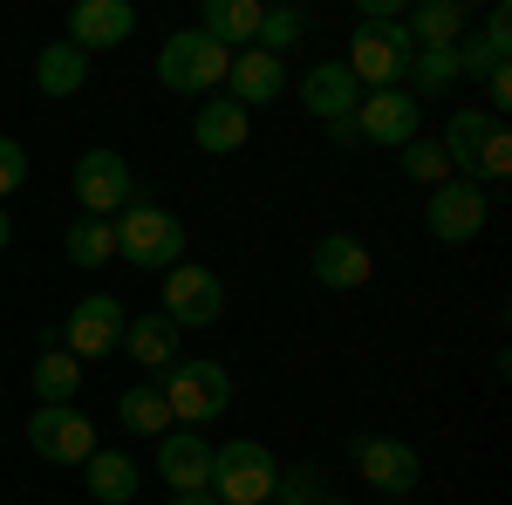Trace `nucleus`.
Instances as JSON below:
<instances>
[{
	"mask_svg": "<svg viewBox=\"0 0 512 505\" xmlns=\"http://www.w3.org/2000/svg\"><path fill=\"white\" fill-rule=\"evenodd\" d=\"M308 273H315L321 287H335V294H349V287H362L369 280V246L355 233H328V239H315V260H308Z\"/></svg>",
	"mask_w": 512,
	"mask_h": 505,
	"instance_id": "2eb2a0df",
	"label": "nucleus"
},
{
	"mask_svg": "<svg viewBox=\"0 0 512 505\" xmlns=\"http://www.w3.org/2000/svg\"><path fill=\"white\" fill-rule=\"evenodd\" d=\"M158 478L171 492H205V485H212V444H205L198 430H164Z\"/></svg>",
	"mask_w": 512,
	"mask_h": 505,
	"instance_id": "4468645a",
	"label": "nucleus"
},
{
	"mask_svg": "<svg viewBox=\"0 0 512 505\" xmlns=\"http://www.w3.org/2000/svg\"><path fill=\"white\" fill-rule=\"evenodd\" d=\"M403 178H410V185H444V178H451V164H444V151H437V137H410V144H403Z\"/></svg>",
	"mask_w": 512,
	"mask_h": 505,
	"instance_id": "c756f323",
	"label": "nucleus"
},
{
	"mask_svg": "<svg viewBox=\"0 0 512 505\" xmlns=\"http://www.w3.org/2000/svg\"><path fill=\"white\" fill-rule=\"evenodd\" d=\"M274 451L260 444V437H226V444H212V499L219 505H267L274 499Z\"/></svg>",
	"mask_w": 512,
	"mask_h": 505,
	"instance_id": "f03ea898",
	"label": "nucleus"
},
{
	"mask_svg": "<svg viewBox=\"0 0 512 505\" xmlns=\"http://www.w3.org/2000/svg\"><path fill=\"white\" fill-rule=\"evenodd\" d=\"M246 130H253V117L239 110L233 96H205V103L192 110V144L212 151V157H233L239 144H246Z\"/></svg>",
	"mask_w": 512,
	"mask_h": 505,
	"instance_id": "dca6fc26",
	"label": "nucleus"
},
{
	"mask_svg": "<svg viewBox=\"0 0 512 505\" xmlns=\"http://www.w3.org/2000/svg\"><path fill=\"white\" fill-rule=\"evenodd\" d=\"M492 123L485 110H451V123H444V137H437V151H444V164H451V178H472L478 151H485V137H492Z\"/></svg>",
	"mask_w": 512,
	"mask_h": 505,
	"instance_id": "aec40b11",
	"label": "nucleus"
},
{
	"mask_svg": "<svg viewBox=\"0 0 512 505\" xmlns=\"http://www.w3.org/2000/svg\"><path fill=\"white\" fill-rule=\"evenodd\" d=\"M123 301L117 294H89V301H76L69 308V321H62V349L76 355V362H96V355H110L123 342Z\"/></svg>",
	"mask_w": 512,
	"mask_h": 505,
	"instance_id": "1a4fd4ad",
	"label": "nucleus"
},
{
	"mask_svg": "<svg viewBox=\"0 0 512 505\" xmlns=\"http://www.w3.org/2000/svg\"><path fill=\"white\" fill-rule=\"evenodd\" d=\"M485 41L512 55V14H506V7H492V14H485Z\"/></svg>",
	"mask_w": 512,
	"mask_h": 505,
	"instance_id": "f704fd0d",
	"label": "nucleus"
},
{
	"mask_svg": "<svg viewBox=\"0 0 512 505\" xmlns=\"http://www.w3.org/2000/svg\"><path fill=\"white\" fill-rule=\"evenodd\" d=\"M82 82H89V55H82L76 41H48L35 55V89L41 96H76Z\"/></svg>",
	"mask_w": 512,
	"mask_h": 505,
	"instance_id": "4be33fe9",
	"label": "nucleus"
},
{
	"mask_svg": "<svg viewBox=\"0 0 512 505\" xmlns=\"http://www.w3.org/2000/svg\"><path fill=\"white\" fill-rule=\"evenodd\" d=\"M458 82V41L451 48H417L410 55V96H444Z\"/></svg>",
	"mask_w": 512,
	"mask_h": 505,
	"instance_id": "bb28decb",
	"label": "nucleus"
},
{
	"mask_svg": "<svg viewBox=\"0 0 512 505\" xmlns=\"http://www.w3.org/2000/svg\"><path fill=\"white\" fill-rule=\"evenodd\" d=\"M110 233H117V260H130L137 273H171L185 260V219H171L151 198H130L110 219Z\"/></svg>",
	"mask_w": 512,
	"mask_h": 505,
	"instance_id": "f257e3e1",
	"label": "nucleus"
},
{
	"mask_svg": "<svg viewBox=\"0 0 512 505\" xmlns=\"http://www.w3.org/2000/svg\"><path fill=\"white\" fill-rule=\"evenodd\" d=\"M417 96L410 89H369L362 103H355V130H362V144H390V151H403L410 137H424L417 130Z\"/></svg>",
	"mask_w": 512,
	"mask_h": 505,
	"instance_id": "9b49d317",
	"label": "nucleus"
},
{
	"mask_svg": "<svg viewBox=\"0 0 512 505\" xmlns=\"http://www.w3.org/2000/svg\"><path fill=\"white\" fill-rule=\"evenodd\" d=\"M137 369H171L178 362V328L164 314H144V321H123V342H117Z\"/></svg>",
	"mask_w": 512,
	"mask_h": 505,
	"instance_id": "412c9836",
	"label": "nucleus"
},
{
	"mask_svg": "<svg viewBox=\"0 0 512 505\" xmlns=\"http://www.w3.org/2000/svg\"><path fill=\"white\" fill-rule=\"evenodd\" d=\"M499 69H506V48H492L485 35L458 41V76H478V82H492Z\"/></svg>",
	"mask_w": 512,
	"mask_h": 505,
	"instance_id": "2f4dec72",
	"label": "nucleus"
},
{
	"mask_svg": "<svg viewBox=\"0 0 512 505\" xmlns=\"http://www.w3.org/2000/svg\"><path fill=\"white\" fill-rule=\"evenodd\" d=\"M410 55H417V41H410L403 21H362L349 55H342V69L355 76V89H403Z\"/></svg>",
	"mask_w": 512,
	"mask_h": 505,
	"instance_id": "7ed1b4c3",
	"label": "nucleus"
},
{
	"mask_svg": "<svg viewBox=\"0 0 512 505\" xmlns=\"http://www.w3.org/2000/svg\"><path fill=\"white\" fill-rule=\"evenodd\" d=\"M485 103H492L485 117H499V110H506V103H512V69H499V76L485 82Z\"/></svg>",
	"mask_w": 512,
	"mask_h": 505,
	"instance_id": "c9c22d12",
	"label": "nucleus"
},
{
	"mask_svg": "<svg viewBox=\"0 0 512 505\" xmlns=\"http://www.w3.org/2000/svg\"><path fill=\"white\" fill-rule=\"evenodd\" d=\"M465 0H417V14L403 21L417 48H451V41H465Z\"/></svg>",
	"mask_w": 512,
	"mask_h": 505,
	"instance_id": "5701e85b",
	"label": "nucleus"
},
{
	"mask_svg": "<svg viewBox=\"0 0 512 505\" xmlns=\"http://www.w3.org/2000/svg\"><path fill=\"white\" fill-rule=\"evenodd\" d=\"M219 308H226V287H219V273L198 267V260H178V267L164 273V321L185 335V328H212L219 321Z\"/></svg>",
	"mask_w": 512,
	"mask_h": 505,
	"instance_id": "0eeeda50",
	"label": "nucleus"
},
{
	"mask_svg": "<svg viewBox=\"0 0 512 505\" xmlns=\"http://www.w3.org/2000/svg\"><path fill=\"white\" fill-rule=\"evenodd\" d=\"M69 185H76L82 219H117L123 205L137 198V178H130V157L123 151H82Z\"/></svg>",
	"mask_w": 512,
	"mask_h": 505,
	"instance_id": "423d86ee",
	"label": "nucleus"
},
{
	"mask_svg": "<svg viewBox=\"0 0 512 505\" xmlns=\"http://www.w3.org/2000/svg\"><path fill=\"white\" fill-rule=\"evenodd\" d=\"M485 219H492V205L478 192L472 178H444L431 192V212H424V226H431L444 246H458V239H478L485 233Z\"/></svg>",
	"mask_w": 512,
	"mask_h": 505,
	"instance_id": "f8f14e48",
	"label": "nucleus"
},
{
	"mask_svg": "<svg viewBox=\"0 0 512 505\" xmlns=\"http://www.w3.org/2000/svg\"><path fill=\"white\" fill-rule=\"evenodd\" d=\"M226 82H233V103L253 117L260 103H274L280 89H287V62H274V55H260V48H239L233 69H226Z\"/></svg>",
	"mask_w": 512,
	"mask_h": 505,
	"instance_id": "f3484780",
	"label": "nucleus"
},
{
	"mask_svg": "<svg viewBox=\"0 0 512 505\" xmlns=\"http://www.w3.org/2000/svg\"><path fill=\"white\" fill-rule=\"evenodd\" d=\"M62 253H69L76 267H103V260H117V233H110V219H76L69 239H62Z\"/></svg>",
	"mask_w": 512,
	"mask_h": 505,
	"instance_id": "cd10ccee",
	"label": "nucleus"
},
{
	"mask_svg": "<svg viewBox=\"0 0 512 505\" xmlns=\"http://www.w3.org/2000/svg\"><path fill=\"white\" fill-rule=\"evenodd\" d=\"M137 35V7L130 0H82V7H69V35L82 55H96V48H123V41Z\"/></svg>",
	"mask_w": 512,
	"mask_h": 505,
	"instance_id": "ddd939ff",
	"label": "nucleus"
},
{
	"mask_svg": "<svg viewBox=\"0 0 512 505\" xmlns=\"http://www.w3.org/2000/svg\"><path fill=\"white\" fill-rule=\"evenodd\" d=\"M158 389H164V403H171V424H185V430L226 417V403H233L226 362H171Z\"/></svg>",
	"mask_w": 512,
	"mask_h": 505,
	"instance_id": "20e7f679",
	"label": "nucleus"
},
{
	"mask_svg": "<svg viewBox=\"0 0 512 505\" xmlns=\"http://www.w3.org/2000/svg\"><path fill=\"white\" fill-rule=\"evenodd\" d=\"M76 389H82V362L69 349H48L35 362V396L41 403H76Z\"/></svg>",
	"mask_w": 512,
	"mask_h": 505,
	"instance_id": "a878e982",
	"label": "nucleus"
},
{
	"mask_svg": "<svg viewBox=\"0 0 512 505\" xmlns=\"http://www.w3.org/2000/svg\"><path fill=\"white\" fill-rule=\"evenodd\" d=\"M233 69V48H219L212 35H198V28H178V35L158 48V82L164 89H178V96H205V89H219Z\"/></svg>",
	"mask_w": 512,
	"mask_h": 505,
	"instance_id": "39448f33",
	"label": "nucleus"
},
{
	"mask_svg": "<svg viewBox=\"0 0 512 505\" xmlns=\"http://www.w3.org/2000/svg\"><path fill=\"white\" fill-rule=\"evenodd\" d=\"M301 103H308V117L335 123V117H355L362 89H355V76L342 69V62H315V69H308V82H301Z\"/></svg>",
	"mask_w": 512,
	"mask_h": 505,
	"instance_id": "a211bd4d",
	"label": "nucleus"
},
{
	"mask_svg": "<svg viewBox=\"0 0 512 505\" xmlns=\"http://www.w3.org/2000/svg\"><path fill=\"white\" fill-rule=\"evenodd\" d=\"M117 424L130 430V437H164V430H178L158 383H130V389H123V396H117Z\"/></svg>",
	"mask_w": 512,
	"mask_h": 505,
	"instance_id": "b1692460",
	"label": "nucleus"
},
{
	"mask_svg": "<svg viewBox=\"0 0 512 505\" xmlns=\"http://www.w3.org/2000/svg\"><path fill=\"white\" fill-rule=\"evenodd\" d=\"M7 239H14V219H7V212H0V246H7Z\"/></svg>",
	"mask_w": 512,
	"mask_h": 505,
	"instance_id": "58836bf2",
	"label": "nucleus"
},
{
	"mask_svg": "<svg viewBox=\"0 0 512 505\" xmlns=\"http://www.w3.org/2000/svg\"><path fill=\"white\" fill-rule=\"evenodd\" d=\"M28 444H35V458H48V465H89L96 424L82 417L76 403H41L35 417H28Z\"/></svg>",
	"mask_w": 512,
	"mask_h": 505,
	"instance_id": "6e6552de",
	"label": "nucleus"
},
{
	"mask_svg": "<svg viewBox=\"0 0 512 505\" xmlns=\"http://www.w3.org/2000/svg\"><path fill=\"white\" fill-rule=\"evenodd\" d=\"M315 499H328V478H321L315 465H294V471L274 478V499L267 505H315Z\"/></svg>",
	"mask_w": 512,
	"mask_h": 505,
	"instance_id": "7c9ffc66",
	"label": "nucleus"
},
{
	"mask_svg": "<svg viewBox=\"0 0 512 505\" xmlns=\"http://www.w3.org/2000/svg\"><path fill=\"white\" fill-rule=\"evenodd\" d=\"M164 505H219V499H212V492H171Z\"/></svg>",
	"mask_w": 512,
	"mask_h": 505,
	"instance_id": "4c0bfd02",
	"label": "nucleus"
},
{
	"mask_svg": "<svg viewBox=\"0 0 512 505\" xmlns=\"http://www.w3.org/2000/svg\"><path fill=\"white\" fill-rule=\"evenodd\" d=\"M315 505H349V499H315Z\"/></svg>",
	"mask_w": 512,
	"mask_h": 505,
	"instance_id": "ea45409f",
	"label": "nucleus"
},
{
	"mask_svg": "<svg viewBox=\"0 0 512 505\" xmlns=\"http://www.w3.org/2000/svg\"><path fill=\"white\" fill-rule=\"evenodd\" d=\"M506 171H512V137H506V123H492V137H485V151L472 164V185L478 178H506Z\"/></svg>",
	"mask_w": 512,
	"mask_h": 505,
	"instance_id": "473e14b6",
	"label": "nucleus"
},
{
	"mask_svg": "<svg viewBox=\"0 0 512 505\" xmlns=\"http://www.w3.org/2000/svg\"><path fill=\"white\" fill-rule=\"evenodd\" d=\"M328 137H335V144H362V130H355V117H335V123H328Z\"/></svg>",
	"mask_w": 512,
	"mask_h": 505,
	"instance_id": "e433bc0d",
	"label": "nucleus"
},
{
	"mask_svg": "<svg viewBox=\"0 0 512 505\" xmlns=\"http://www.w3.org/2000/svg\"><path fill=\"white\" fill-rule=\"evenodd\" d=\"M89 499L96 505H130L137 499V458H130V451H89Z\"/></svg>",
	"mask_w": 512,
	"mask_h": 505,
	"instance_id": "393cba45",
	"label": "nucleus"
},
{
	"mask_svg": "<svg viewBox=\"0 0 512 505\" xmlns=\"http://www.w3.org/2000/svg\"><path fill=\"white\" fill-rule=\"evenodd\" d=\"M355 471H362L376 492L410 499L417 478H424V458H417V444H403V437H355Z\"/></svg>",
	"mask_w": 512,
	"mask_h": 505,
	"instance_id": "9d476101",
	"label": "nucleus"
},
{
	"mask_svg": "<svg viewBox=\"0 0 512 505\" xmlns=\"http://www.w3.org/2000/svg\"><path fill=\"white\" fill-rule=\"evenodd\" d=\"M301 35H308V14H301V7H260V35H253V48L280 62Z\"/></svg>",
	"mask_w": 512,
	"mask_h": 505,
	"instance_id": "c85d7f7f",
	"label": "nucleus"
},
{
	"mask_svg": "<svg viewBox=\"0 0 512 505\" xmlns=\"http://www.w3.org/2000/svg\"><path fill=\"white\" fill-rule=\"evenodd\" d=\"M198 35H212L219 48H253V35H260V0H205L198 7Z\"/></svg>",
	"mask_w": 512,
	"mask_h": 505,
	"instance_id": "6ab92c4d",
	"label": "nucleus"
},
{
	"mask_svg": "<svg viewBox=\"0 0 512 505\" xmlns=\"http://www.w3.org/2000/svg\"><path fill=\"white\" fill-rule=\"evenodd\" d=\"M21 185H28V151H21L14 137H0V198L21 192Z\"/></svg>",
	"mask_w": 512,
	"mask_h": 505,
	"instance_id": "72a5a7b5",
	"label": "nucleus"
}]
</instances>
